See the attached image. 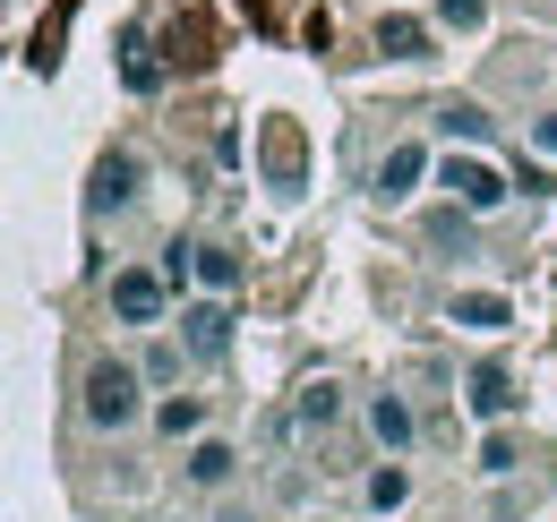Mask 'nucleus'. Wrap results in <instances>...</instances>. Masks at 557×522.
Wrapping results in <instances>:
<instances>
[{
	"label": "nucleus",
	"instance_id": "1",
	"mask_svg": "<svg viewBox=\"0 0 557 522\" xmlns=\"http://www.w3.org/2000/svg\"><path fill=\"white\" fill-rule=\"evenodd\" d=\"M77 420H86L95 437H129L138 420H154V386H146V369H138V360L95 351L86 377H77Z\"/></svg>",
	"mask_w": 557,
	"mask_h": 522
},
{
	"label": "nucleus",
	"instance_id": "9",
	"mask_svg": "<svg viewBox=\"0 0 557 522\" xmlns=\"http://www.w3.org/2000/svg\"><path fill=\"white\" fill-rule=\"evenodd\" d=\"M437 172V154L420 146V137H404V146H386V163H377V206H404V197L420 189Z\"/></svg>",
	"mask_w": 557,
	"mask_h": 522
},
{
	"label": "nucleus",
	"instance_id": "4",
	"mask_svg": "<svg viewBox=\"0 0 557 522\" xmlns=\"http://www.w3.org/2000/svg\"><path fill=\"white\" fill-rule=\"evenodd\" d=\"M360 428H369V446H377V455H412L420 446V411H412V394H369V402H360Z\"/></svg>",
	"mask_w": 557,
	"mask_h": 522
},
{
	"label": "nucleus",
	"instance_id": "2",
	"mask_svg": "<svg viewBox=\"0 0 557 522\" xmlns=\"http://www.w3.org/2000/svg\"><path fill=\"white\" fill-rule=\"evenodd\" d=\"M103 300H112V318H121V326L154 334L163 318H172V300H181V291H172V274H163V265H121V274L103 283Z\"/></svg>",
	"mask_w": 557,
	"mask_h": 522
},
{
	"label": "nucleus",
	"instance_id": "7",
	"mask_svg": "<svg viewBox=\"0 0 557 522\" xmlns=\"http://www.w3.org/2000/svg\"><path fill=\"white\" fill-rule=\"evenodd\" d=\"M232 480H240V446H232V437H189V446H181V488L223 497Z\"/></svg>",
	"mask_w": 557,
	"mask_h": 522
},
{
	"label": "nucleus",
	"instance_id": "6",
	"mask_svg": "<svg viewBox=\"0 0 557 522\" xmlns=\"http://www.w3.org/2000/svg\"><path fill=\"white\" fill-rule=\"evenodd\" d=\"M463 402H472V420L506 428V420L523 411V386H515V369H506V360H472V369H463Z\"/></svg>",
	"mask_w": 557,
	"mask_h": 522
},
{
	"label": "nucleus",
	"instance_id": "20",
	"mask_svg": "<svg viewBox=\"0 0 557 522\" xmlns=\"http://www.w3.org/2000/svg\"><path fill=\"white\" fill-rule=\"evenodd\" d=\"M472 223H481V214H472V206H446V214H437V223H429V240H437V249H472V240H481V232H472Z\"/></svg>",
	"mask_w": 557,
	"mask_h": 522
},
{
	"label": "nucleus",
	"instance_id": "13",
	"mask_svg": "<svg viewBox=\"0 0 557 522\" xmlns=\"http://www.w3.org/2000/svg\"><path fill=\"white\" fill-rule=\"evenodd\" d=\"M360 506H369V514H404V506H412V462L386 455L369 480H360Z\"/></svg>",
	"mask_w": 557,
	"mask_h": 522
},
{
	"label": "nucleus",
	"instance_id": "17",
	"mask_svg": "<svg viewBox=\"0 0 557 522\" xmlns=\"http://www.w3.org/2000/svg\"><path fill=\"white\" fill-rule=\"evenodd\" d=\"M138 369H146V386H181V369H189V343H181V334H154Z\"/></svg>",
	"mask_w": 557,
	"mask_h": 522
},
{
	"label": "nucleus",
	"instance_id": "15",
	"mask_svg": "<svg viewBox=\"0 0 557 522\" xmlns=\"http://www.w3.org/2000/svg\"><path fill=\"white\" fill-rule=\"evenodd\" d=\"M121 77H129V95H163V77H172V69H163V52L146 44L138 26L121 35Z\"/></svg>",
	"mask_w": 557,
	"mask_h": 522
},
{
	"label": "nucleus",
	"instance_id": "18",
	"mask_svg": "<svg viewBox=\"0 0 557 522\" xmlns=\"http://www.w3.org/2000/svg\"><path fill=\"white\" fill-rule=\"evenodd\" d=\"M437 137H463V146H481L488 137V112L472 95H455V103H437Z\"/></svg>",
	"mask_w": 557,
	"mask_h": 522
},
{
	"label": "nucleus",
	"instance_id": "14",
	"mask_svg": "<svg viewBox=\"0 0 557 522\" xmlns=\"http://www.w3.org/2000/svg\"><path fill=\"white\" fill-rule=\"evenodd\" d=\"M198 283H207L214 300H240V291H249V258L223 249V240H198Z\"/></svg>",
	"mask_w": 557,
	"mask_h": 522
},
{
	"label": "nucleus",
	"instance_id": "3",
	"mask_svg": "<svg viewBox=\"0 0 557 522\" xmlns=\"http://www.w3.org/2000/svg\"><path fill=\"white\" fill-rule=\"evenodd\" d=\"M138 197H146V154H138V146H112V154L95 163V189H86V206H95V214H129Z\"/></svg>",
	"mask_w": 557,
	"mask_h": 522
},
{
	"label": "nucleus",
	"instance_id": "12",
	"mask_svg": "<svg viewBox=\"0 0 557 522\" xmlns=\"http://www.w3.org/2000/svg\"><path fill=\"white\" fill-rule=\"evenodd\" d=\"M446 326H463V334H506V326H515V300H506V291H455V300H446Z\"/></svg>",
	"mask_w": 557,
	"mask_h": 522
},
{
	"label": "nucleus",
	"instance_id": "8",
	"mask_svg": "<svg viewBox=\"0 0 557 522\" xmlns=\"http://www.w3.org/2000/svg\"><path fill=\"white\" fill-rule=\"evenodd\" d=\"M181 343H189V360H223L232 351V300H189L181 309Z\"/></svg>",
	"mask_w": 557,
	"mask_h": 522
},
{
	"label": "nucleus",
	"instance_id": "16",
	"mask_svg": "<svg viewBox=\"0 0 557 522\" xmlns=\"http://www.w3.org/2000/svg\"><path fill=\"white\" fill-rule=\"evenodd\" d=\"M429 35H437V26H420V17H404V9L377 17V52H386V61H429Z\"/></svg>",
	"mask_w": 557,
	"mask_h": 522
},
{
	"label": "nucleus",
	"instance_id": "10",
	"mask_svg": "<svg viewBox=\"0 0 557 522\" xmlns=\"http://www.w3.org/2000/svg\"><path fill=\"white\" fill-rule=\"evenodd\" d=\"M292 411H300V437H326V428H344V411H351V394L335 386V377H309V386L292 394Z\"/></svg>",
	"mask_w": 557,
	"mask_h": 522
},
{
	"label": "nucleus",
	"instance_id": "5",
	"mask_svg": "<svg viewBox=\"0 0 557 522\" xmlns=\"http://www.w3.org/2000/svg\"><path fill=\"white\" fill-rule=\"evenodd\" d=\"M437 189L455 197V206H472V214H497V206L515 197V181H497L481 154H446V163H437Z\"/></svg>",
	"mask_w": 557,
	"mask_h": 522
},
{
	"label": "nucleus",
	"instance_id": "21",
	"mask_svg": "<svg viewBox=\"0 0 557 522\" xmlns=\"http://www.w3.org/2000/svg\"><path fill=\"white\" fill-rule=\"evenodd\" d=\"M488 0H437V35H481Z\"/></svg>",
	"mask_w": 557,
	"mask_h": 522
},
{
	"label": "nucleus",
	"instance_id": "11",
	"mask_svg": "<svg viewBox=\"0 0 557 522\" xmlns=\"http://www.w3.org/2000/svg\"><path fill=\"white\" fill-rule=\"evenodd\" d=\"M154 437L163 446H189V437H207V394H154Z\"/></svg>",
	"mask_w": 557,
	"mask_h": 522
},
{
	"label": "nucleus",
	"instance_id": "19",
	"mask_svg": "<svg viewBox=\"0 0 557 522\" xmlns=\"http://www.w3.org/2000/svg\"><path fill=\"white\" fill-rule=\"evenodd\" d=\"M472 471H481V480H515V471H523V446L497 428V437H481V462H472Z\"/></svg>",
	"mask_w": 557,
	"mask_h": 522
},
{
	"label": "nucleus",
	"instance_id": "22",
	"mask_svg": "<svg viewBox=\"0 0 557 522\" xmlns=\"http://www.w3.org/2000/svg\"><path fill=\"white\" fill-rule=\"evenodd\" d=\"M532 137H541V154H557V112H541V129H532Z\"/></svg>",
	"mask_w": 557,
	"mask_h": 522
}]
</instances>
